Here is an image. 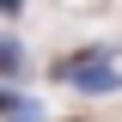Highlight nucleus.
Returning <instances> with one entry per match:
<instances>
[{
  "label": "nucleus",
  "instance_id": "5",
  "mask_svg": "<svg viewBox=\"0 0 122 122\" xmlns=\"http://www.w3.org/2000/svg\"><path fill=\"white\" fill-rule=\"evenodd\" d=\"M0 12H18V0H0Z\"/></svg>",
  "mask_w": 122,
  "mask_h": 122
},
{
  "label": "nucleus",
  "instance_id": "2",
  "mask_svg": "<svg viewBox=\"0 0 122 122\" xmlns=\"http://www.w3.org/2000/svg\"><path fill=\"white\" fill-rule=\"evenodd\" d=\"M18 67H25V49H18L12 37L0 30V73H18Z\"/></svg>",
  "mask_w": 122,
  "mask_h": 122
},
{
  "label": "nucleus",
  "instance_id": "4",
  "mask_svg": "<svg viewBox=\"0 0 122 122\" xmlns=\"http://www.w3.org/2000/svg\"><path fill=\"white\" fill-rule=\"evenodd\" d=\"M6 104H12V92H0V116H6Z\"/></svg>",
  "mask_w": 122,
  "mask_h": 122
},
{
  "label": "nucleus",
  "instance_id": "1",
  "mask_svg": "<svg viewBox=\"0 0 122 122\" xmlns=\"http://www.w3.org/2000/svg\"><path fill=\"white\" fill-rule=\"evenodd\" d=\"M61 86H73L79 98H110V92H122V73H116V61H86V55H67L55 67Z\"/></svg>",
  "mask_w": 122,
  "mask_h": 122
},
{
  "label": "nucleus",
  "instance_id": "3",
  "mask_svg": "<svg viewBox=\"0 0 122 122\" xmlns=\"http://www.w3.org/2000/svg\"><path fill=\"white\" fill-rule=\"evenodd\" d=\"M6 122H43V104H30V98H12V104H6Z\"/></svg>",
  "mask_w": 122,
  "mask_h": 122
}]
</instances>
